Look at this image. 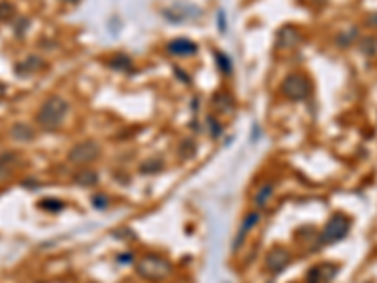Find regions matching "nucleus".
Masks as SVG:
<instances>
[{
    "label": "nucleus",
    "mask_w": 377,
    "mask_h": 283,
    "mask_svg": "<svg viewBox=\"0 0 377 283\" xmlns=\"http://www.w3.org/2000/svg\"><path fill=\"white\" fill-rule=\"evenodd\" d=\"M64 112H66V104H64L60 98H57V97L49 98V100L42 106L40 113H38V123L45 128L57 127L60 121H62V117H64Z\"/></svg>",
    "instance_id": "nucleus-1"
},
{
    "label": "nucleus",
    "mask_w": 377,
    "mask_h": 283,
    "mask_svg": "<svg viewBox=\"0 0 377 283\" xmlns=\"http://www.w3.org/2000/svg\"><path fill=\"white\" fill-rule=\"evenodd\" d=\"M96 153H98V148H96L95 144L87 142V144H82V146H78V148L72 149L70 159H72L74 163H89V161H93L96 157Z\"/></svg>",
    "instance_id": "nucleus-3"
},
{
    "label": "nucleus",
    "mask_w": 377,
    "mask_h": 283,
    "mask_svg": "<svg viewBox=\"0 0 377 283\" xmlns=\"http://www.w3.org/2000/svg\"><path fill=\"white\" fill-rule=\"evenodd\" d=\"M370 25L377 27V15H371V17H370Z\"/></svg>",
    "instance_id": "nucleus-8"
},
{
    "label": "nucleus",
    "mask_w": 377,
    "mask_h": 283,
    "mask_svg": "<svg viewBox=\"0 0 377 283\" xmlns=\"http://www.w3.org/2000/svg\"><path fill=\"white\" fill-rule=\"evenodd\" d=\"M375 47H377L375 40H366V42H364V45H362V49L366 53H373V51H375Z\"/></svg>",
    "instance_id": "nucleus-7"
},
{
    "label": "nucleus",
    "mask_w": 377,
    "mask_h": 283,
    "mask_svg": "<svg viewBox=\"0 0 377 283\" xmlns=\"http://www.w3.org/2000/svg\"><path fill=\"white\" fill-rule=\"evenodd\" d=\"M349 231V219L345 216H334L330 221H328V225H326L325 232H323V238H321V242L323 244H332V242H338V240H341L345 234H347Z\"/></svg>",
    "instance_id": "nucleus-2"
},
{
    "label": "nucleus",
    "mask_w": 377,
    "mask_h": 283,
    "mask_svg": "<svg viewBox=\"0 0 377 283\" xmlns=\"http://www.w3.org/2000/svg\"><path fill=\"white\" fill-rule=\"evenodd\" d=\"M288 261V255L283 251V249H275V251H272L270 253V257H268V268L272 270V272H279V270L287 264Z\"/></svg>",
    "instance_id": "nucleus-4"
},
{
    "label": "nucleus",
    "mask_w": 377,
    "mask_h": 283,
    "mask_svg": "<svg viewBox=\"0 0 377 283\" xmlns=\"http://www.w3.org/2000/svg\"><path fill=\"white\" fill-rule=\"evenodd\" d=\"M272 194V187L270 185H266V189H260V193L257 194V204L259 206H262V204H266V200H268V196Z\"/></svg>",
    "instance_id": "nucleus-6"
},
{
    "label": "nucleus",
    "mask_w": 377,
    "mask_h": 283,
    "mask_svg": "<svg viewBox=\"0 0 377 283\" xmlns=\"http://www.w3.org/2000/svg\"><path fill=\"white\" fill-rule=\"evenodd\" d=\"M257 219H259V216H251V219H247L244 223V227H242V231H240V236H238V242H236V246L244 240V236H245V232H247V229H251L253 225L257 223Z\"/></svg>",
    "instance_id": "nucleus-5"
}]
</instances>
